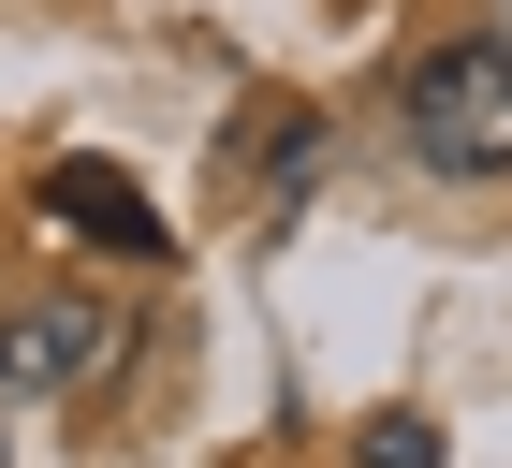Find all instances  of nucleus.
<instances>
[{"label": "nucleus", "mask_w": 512, "mask_h": 468, "mask_svg": "<svg viewBox=\"0 0 512 468\" xmlns=\"http://www.w3.org/2000/svg\"><path fill=\"white\" fill-rule=\"evenodd\" d=\"M410 147L439 176H512V44L498 30L439 44L425 74H410Z\"/></svg>", "instance_id": "f257e3e1"}, {"label": "nucleus", "mask_w": 512, "mask_h": 468, "mask_svg": "<svg viewBox=\"0 0 512 468\" xmlns=\"http://www.w3.org/2000/svg\"><path fill=\"white\" fill-rule=\"evenodd\" d=\"M352 468H439V425H425V410H366V425H352Z\"/></svg>", "instance_id": "20e7f679"}, {"label": "nucleus", "mask_w": 512, "mask_h": 468, "mask_svg": "<svg viewBox=\"0 0 512 468\" xmlns=\"http://www.w3.org/2000/svg\"><path fill=\"white\" fill-rule=\"evenodd\" d=\"M103 351H118V322L88 308V293H44V308H15V322H0V410H44V395H74Z\"/></svg>", "instance_id": "f03ea898"}, {"label": "nucleus", "mask_w": 512, "mask_h": 468, "mask_svg": "<svg viewBox=\"0 0 512 468\" xmlns=\"http://www.w3.org/2000/svg\"><path fill=\"white\" fill-rule=\"evenodd\" d=\"M498 44H512V15H498Z\"/></svg>", "instance_id": "39448f33"}, {"label": "nucleus", "mask_w": 512, "mask_h": 468, "mask_svg": "<svg viewBox=\"0 0 512 468\" xmlns=\"http://www.w3.org/2000/svg\"><path fill=\"white\" fill-rule=\"evenodd\" d=\"M44 220H74V249H118V264H161V249H176L161 205L132 191L118 161H44Z\"/></svg>", "instance_id": "7ed1b4c3"}]
</instances>
